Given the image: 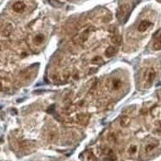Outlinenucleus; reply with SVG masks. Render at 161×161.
Wrapping results in <instances>:
<instances>
[{"label": "nucleus", "mask_w": 161, "mask_h": 161, "mask_svg": "<svg viewBox=\"0 0 161 161\" xmlns=\"http://www.w3.org/2000/svg\"><path fill=\"white\" fill-rule=\"evenodd\" d=\"M45 39L46 37L44 34L38 33L36 35H35L33 38H32V44L36 47H40V46L42 45L43 44H44Z\"/></svg>", "instance_id": "nucleus-8"}, {"label": "nucleus", "mask_w": 161, "mask_h": 161, "mask_svg": "<svg viewBox=\"0 0 161 161\" xmlns=\"http://www.w3.org/2000/svg\"><path fill=\"white\" fill-rule=\"evenodd\" d=\"M11 87V82L6 77H0V89L2 90H6Z\"/></svg>", "instance_id": "nucleus-12"}, {"label": "nucleus", "mask_w": 161, "mask_h": 161, "mask_svg": "<svg viewBox=\"0 0 161 161\" xmlns=\"http://www.w3.org/2000/svg\"><path fill=\"white\" fill-rule=\"evenodd\" d=\"M13 31V26L11 24H6L3 26L1 31V34L2 36L4 37H8L11 36V34L12 33Z\"/></svg>", "instance_id": "nucleus-10"}, {"label": "nucleus", "mask_w": 161, "mask_h": 161, "mask_svg": "<svg viewBox=\"0 0 161 161\" xmlns=\"http://www.w3.org/2000/svg\"><path fill=\"white\" fill-rule=\"evenodd\" d=\"M160 147V141L155 139H149L145 142L143 145L141 152L144 156L148 157L153 154H155V152Z\"/></svg>", "instance_id": "nucleus-2"}, {"label": "nucleus", "mask_w": 161, "mask_h": 161, "mask_svg": "<svg viewBox=\"0 0 161 161\" xmlns=\"http://www.w3.org/2000/svg\"><path fill=\"white\" fill-rule=\"evenodd\" d=\"M92 63L94 64H101L103 63V60L100 57H95L94 58H93Z\"/></svg>", "instance_id": "nucleus-19"}, {"label": "nucleus", "mask_w": 161, "mask_h": 161, "mask_svg": "<svg viewBox=\"0 0 161 161\" xmlns=\"http://www.w3.org/2000/svg\"><path fill=\"white\" fill-rule=\"evenodd\" d=\"M152 26V23L149 20L144 19L140 22L138 27H137V31L140 32V33H144L146 32L148 30L150 27Z\"/></svg>", "instance_id": "nucleus-6"}, {"label": "nucleus", "mask_w": 161, "mask_h": 161, "mask_svg": "<svg viewBox=\"0 0 161 161\" xmlns=\"http://www.w3.org/2000/svg\"><path fill=\"white\" fill-rule=\"evenodd\" d=\"M25 8H26V5H25L23 2H20V1L15 3L12 6L13 11H14L15 12L19 13V14L24 12Z\"/></svg>", "instance_id": "nucleus-11"}, {"label": "nucleus", "mask_w": 161, "mask_h": 161, "mask_svg": "<svg viewBox=\"0 0 161 161\" xmlns=\"http://www.w3.org/2000/svg\"><path fill=\"white\" fill-rule=\"evenodd\" d=\"M153 49H155V50H160L161 49V36L156 39L155 40V42L153 43Z\"/></svg>", "instance_id": "nucleus-18"}, {"label": "nucleus", "mask_w": 161, "mask_h": 161, "mask_svg": "<svg viewBox=\"0 0 161 161\" xmlns=\"http://www.w3.org/2000/svg\"><path fill=\"white\" fill-rule=\"evenodd\" d=\"M107 87L110 92H119L124 87V82L118 77H112L107 80Z\"/></svg>", "instance_id": "nucleus-3"}, {"label": "nucleus", "mask_w": 161, "mask_h": 161, "mask_svg": "<svg viewBox=\"0 0 161 161\" xmlns=\"http://www.w3.org/2000/svg\"><path fill=\"white\" fill-rule=\"evenodd\" d=\"M90 29L91 28H89V29H87V30H85V31H83L81 35L79 36V39H78V41H79L80 43H83L85 42V40L88 39L89 37V32H90Z\"/></svg>", "instance_id": "nucleus-15"}, {"label": "nucleus", "mask_w": 161, "mask_h": 161, "mask_svg": "<svg viewBox=\"0 0 161 161\" xmlns=\"http://www.w3.org/2000/svg\"><path fill=\"white\" fill-rule=\"evenodd\" d=\"M82 160L83 161H96V158L94 153L89 151L85 152L82 154Z\"/></svg>", "instance_id": "nucleus-13"}, {"label": "nucleus", "mask_w": 161, "mask_h": 161, "mask_svg": "<svg viewBox=\"0 0 161 161\" xmlns=\"http://www.w3.org/2000/svg\"><path fill=\"white\" fill-rule=\"evenodd\" d=\"M111 42L114 44L115 46L120 45L121 44L122 42V37L121 36H119V35H114L111 36Z\"/></svg>", "instance_id": "nucleus-17"}, {"label": "nucleus", "mask_w": 161, "mask_h": 161, "mask_svg": "<svg viewBox=\"0 0 161 161\" xmlns=\"http://www.w3.org/2000/svg\"><path fill=\"white\" fill-rule=\"evenodd\" d=\"M117 52H118V49L116 46H109L106 49L105 54L107 57H111L113 56H114L117 53Z\"/></svg>", "instance_id": "nucleus-14"}, {"label": "nucleus", "mask_w": 161, "mask_h": 161, "mask_svg": "<svg viewBox=\"0 0 161 161\" xmlns=\"http://www.w3.org/2000/svg\"><path fill=\"white\" fill-rule=\"evenodd\" d=\"M77 122L82 126H85L88 124L89 121V115L88 114H79L76 117Z\"/></svg>", "instance_id": "nucleus-9"}, {"label": "nucleus", "mask_w": 161, "mask_h": 161, "mask_svg": "<svg viewBox=\"0 0 161 161\" xmlns=\"http://www.w3.org/2000/svg\"><path fill=\"white\" fill-rule=\"evenodd\" d=\"M138 150H139L138 145L135 143H131L127 149V154L130 158H136L137 155H138Z\"/></svg>", "instance_id": "nucleus-7"}, {"label": "nucleus", "mask_w": 161, "mask_h": 161, "mask_svg": "<svg viewBox=\"0 0 161 161\" xmlns=\"http://www.w3.org/2000/svg\"><path fill=\"white\" fill-rule=\"evenodd\" d=\"M157 76V71L154 67H147L143 69L141 73L140 82L144 89L150 88L155 82Z\"/></svg>", "instance_id": "nucleus-1"}, {"label": "nucleus", "mask_w": 161, "mask_h": 161, "mask_svg": "<svg viewBox=\"0 0 161 161\" xmlns=\"http://www.w3.org/2000/svg\"><path fill=\"white\" fill-rule=\"evenodd\" d=\"M46 138L49 142H55L58 138V131L57 127L55 125H51L47 129L46 132Z\"/></svg>", "instance_id": "nucleus-5"}, {"label": "nucleus", "mask_w": 161, "mask_h": 161, "mask_svg": "<svg viewBox=\"0 0 161 161\" xmlns=\"http://www.w3.org/2000/svg\"><path fill=\"white\" fill-rule=\"evenodd\" d=\"M0 49H1V48H0Z\"/></svg>", "instance_id": "nucleus-20"}, {"label": "nucleus", "mask_w": 161, "mask_h": 161, "mask_svg": "<svg viewBox=\"0 0 161 161\" xmlns=\"http://www.w3.org/2000/svg\"><path fill=\"white\" fill-rule=\"evenodd\" d=\"M130 123H131V119L127 116H123L119 121V124L122 127H127Z\"/></svg>", "instance_id": "nucleus-16"}, {"label": "nucleus", "mask_w": 161, "mask_h": 161, "mask_svg": "<svg viewBox=\"0 0 161 161\" xmlns=\"http://www.w3.org/2000/svg\"><path fill=\"white\" fill-rule=\"evenodd\" d=\"M131 12V6L128 3H123L119 6L117 11V19L120 23H125L127 20Z\"/></svg>", "instance_id": "nucleus-4"}]
</instances>
